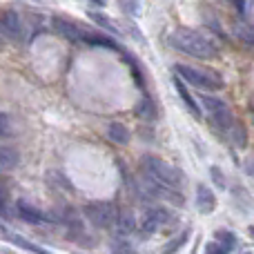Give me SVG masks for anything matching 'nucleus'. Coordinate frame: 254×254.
I'll return each mask as SVG.
<instances>
[{"instance_id": "nucleus-21", "label": "nucleus", "mask_w": 254, "mask_h": 254, "mask_svg": "<svg viewBox=\"0 0 254 254\" xmlns=\"http://www.w3.org/2000/svg\"><path fill=\"white\" fill-rule=\"evenodd\" d=\"M7 198H9L7 188L0 183V212H7Z\"/></svg>"}, {"instance_id": "nucleus-9", "label": "nucleus", "mask_w": 254, "mask_h": 254, "mask_svg": "<svg viewBox=\"0 0 254 254\" xmlns=\"http://www.w3.org/2000/svg\"><path fill=\"white\" fill-rule=\"evenodd\" d=\"M174 87H176V92H179V96H181V101H183V105L188 107V112H192L194 119H201V107H198L196 98H194L192 94L188 92V87L183 85V80H181V78H174Z\"/></svg>"}, {"instance_id": "nucleus-15", "label": "nucleus", "mask_w": 254, "mask_h": 254, "mask_svg": "<svg viewBox=\"0 0 254 254\" xmlns=\"http://www.w3.org/2000/svg\"><path fill=\"white\" fill-rule=\"evenodd\" d=\"M107 134H110V138L114 140V143H119V145L129 143V129H127L123 123H112L110 129H107Z\"/></svg>"}, {"instance_id": "nucleus-12", "label": "nucleus", "mask_w": 254, "mask_h": 254, "mask_svg": "<svg viewBox=\"0 0 254 254\" xmlns=\"http://www.w3.org/2000/svg\"><path fill=\"white\" fill-rule=\"evenodd\" d=\"M20 163V154L13 147H0V172H11Z\"/></svg>"}, {"instance_id": "nucleus-18", "label": "nucleus", "mask_w": 254, "mask_h": 254, "mask_svg": "<svg viewBox=\"0 0 254 254\" xmlns=\"http://www.w3.org/2000/svg\"><path fill=\"white\" fill-rule=\"evenodd\" d=\"M9 239H11L16 246H20V248H25V250H31V252H43L38 246H34V243H29L27 239H22V237H18V234H9Z\"/></svg>"}, {"instance_id": "nucleus-26", "label": "nucleus", "mask_w": 254, "mask_h": 254, "mask_svg": "<svg viewBox=\"0 0 254 254\" xmlns=\"http://www.w3.org/2000/svg\"><path fill=\"white\" fill-rule=\"evenodd\" d=\"M92 2H96V4H103V2H105V0H92Z\"/></svg>"}, {"instance_id": "nucleus-17", "label": "nucleus", "mask_w": 254, "mask_h": 254, "mask_svg": "<svg viewBox=\"0 0 254 254\" xmlns=\"http://www.w3.org/2000/svg\"><path fill=\"white\" fill-rule=\"evenodd\" d=\"M214 241H219L225 252H232L234 248H237V237H234L232 232H225V230H219V232L214 234Z\"/></svg>"}, {"instance_id": "nucleus-29", "label": "nucleus", "mask_w": 254, "mask_h": 254, "mask_svg": "<svg viewBox=\"0 0 254 254\" xmlns=\"http://www.w3.org/2000/svg\"><path fill=\"white\" fill-rule=\"evenodd\" d=\"M252 116H254V110H252Z\"/></svg>"}, {"instance_id": "nucleus-16", "label": "nucleus", "mask_w": 254, "mask_h": 254, "mask_svg": "<svg viewBox=\"0 0 254 254\" xmlns=\"http://www.w3.org/2000/svg\"><path fill=\"white\" fill-rule=\"evenodd\" d=\"M136 114L140 116V119H145V121H152V119H156V107H154V103H152V98H147L145 96L143 101L136 105Z\"/></svg>"}, {"instance_id": "nucleus-11", "label": "nucleus", "mask_w": 254, "mask_h": 254, "mask_svg": "<svg viewBox=\"0 0 254 254\" xmlns=\"http://www.w3.org/2000/svg\"><path fill=\"white\" fill-rule=\"evenodd\" d=\"M196 205H198V210H201L203 214L214 212L216 198H214V194H212L210 188H205V185H198V188H196Z\"/></svg>"}, {"instance_id": "nucleus-14", "label": "nucleus", "mask_w": 254, "mask_h": 254, "mask_svg": "<svg viewBox=\"0 0 254 254\" xmlns=\"http://www.w3.org/2000/svg\"><path fill=\"white\" fill-rule=\"evenodd\" d=\"M234 36H237L246 47L254 49V27L252 25H248V22H243V20H237L234 22Z\"/></svg>"}, {"instance_id": "nucleus-7", "label": "nucleus", "mask_w": 254, "mask_h": 254, "mask_svg": "<svg viewBox=\"0 0 254 254\" xmlns=\"http://www.w3.org/2000/svg\"><path fill=\"white\" fill-rule=\"evenodd\" d=\"M0 31L11 40H20L22 36V22L13 9H4L0 11Z\"/></svg>"}, {"instance_id": "nucleus-25", "label": "nucleus", "mask_w": 254, "mask_h": 254, "mask_svg": "<svg viewBox=\"0 0 254 254\" xmlns=\"http://www.w3.org/2000/svg\"><path fill=\"white\" fill-rule=\"evenodd\" d=\"M119 2H121V4H127V7H129V9H127V11H131V13H136V11H138V4H136L134 0H119Z\"/></svg>"}, {"instance_id": "nucleus-20", "label": "nucleus", "mask_w": 254, "mask_h": 254, "mask_svg": "<svg viewBox=\"0 0 254 254\" xmlns=\"http://www.w3.org/2000/svg\"><path fill=\"white\" fill-rule=\"evenodd\" d=\"M205 252H207V254H223L225 250H223V246H221L219 241H210V243L205 246Z\"/></svg>"}, {"instance_id": "nucleus-6", "label": "nucleus", "mask_w": 254, "mask_h": 254, "mask_svg": "<svg viewBox=\"0 0 254 254\" xmlns=\"http://www.w3.org/2000/svg\"><path fill=\"white\" fill-rule=\"evenodd\" d=\"M170 223H172V214L165 210V207H149V210H145L143 219H140V230L152 234V232L163 230Z\"/></svg>"}, {"instance_id": "nucleus-13", "label": "nucleus", "mask_w": 254, "mask_h": 254, "mask_svg": "<svg viewBox=\"0 0 254 254\" xmlns=\"http://www.w3.org/2000/svg\"><path fill=\"white\" fill-rule=\"evenodd\" d=\"M112 228H116V234H119V237H127V234H131L136 230V219L129 214V212H125V214L116 216Z\"/></svg>"}, {"instance_id": "nucleus-10", "label": "nucleus", "mask_w": 254, "mask_h": 254, "mask_svg": "<svg viewBox=\"0 0 254 254\" xmlns=\"http://www.w3.org/2000/svg\"><path fill=\"white\" fill-rule=\"evenodd\" d=\"M16 212H18V216H20V219L25 221V223L40 225V223H43V221H45L43 212H40L38 207H34V205H29V203H25V201H18Z\"/></svg>"}, {"instance_id": "nucleus-22", "label": "nucleus", "mask_w": 254, "mask_h": 254, "mask_svg": "<svg viewBox=\"0 0 254 254\" xmlns=\"http://www.w3.org/2000/svg\"><path fill=\"white\" fill-rule=\"evenodd\" d=\"M92 18L98 22V25H105V27H110V29H114V25H112V20H110V18L101 16V13H92Z\"/></svg>"}, {"instance_id": "nucleus-27", "label": "nucleus", "mask_w": 254, "mask_h": 254, "mask_svg": "<svg viewBox=\"0 0 254 254\" xmlns=\"http://www.w3.org/2000/svg\"><path fill=\"white\" fill-rule=\"evenodd\" d=\"M250 234H252V237H254V225H252V228H250Z\"/></svg>"}, {"instance_id": "nucleus-19", "label": "nucleus", "mask_w": 254, "mask_h": 254, "mask_svg": "<svg viewBox=\"0 0 254 254\" xmlns=\"http://www.w3.org/2000/svg\"><path fill=\"white\" fill-rule=\"evenodd\" d=\"M11 134V123H9V116L0 112V138Z\"/></svg>"}, {"instance_id": "nucleus-4", "label": "nucleus", "mask_w": 254, "mask_h": 254, "mask_svg": "<svg viewBox=\"0 0 254 254\" xmlns=\"http://www.w3.org/2000/svg\"><path fill=\"white\" fill-rule=\"evenodd\" d=\"M201 103H203V107L207 110V114H210L212 123L219 127V129H223L225 134H228V131L232 129L234 125H237L232 110H230L228 103H223L221 98L210 96V94H207V96H201Z\"/></svg>"}, {"instance_id": "nucleus-2", "label": "nucleus", "mask_w": 254, "mask_h": 254, "mask_svg": "<svg viewBox=\"0 0 254 254\" xmlns=\"http://www.w3.org/2000/svg\"><path fill=\"white\" fill-rule=\"evenodd\" d=\"M143 172L149 179L158 181L163 185H170V188H176V190L183 183V174H181L179 167L170 165L167 161L156 158V156H143Z\"/></svg>"}, {"instance_id": "nucleus-3", "label": "nucleus", "mask_w": 254, "mask_h": 254, "mask_svg": "<svg viewBox=\"0 0 254 254\" xmlns=\"http://www.w3.org/2000/svg\"><path fill=\"white\" fill-rule=\"evenodd\" d=\"M174 71L179 74L181 80H188L192 87L205 89V92H219V89H223V80L214 71L198 69V67H192V65H176Z\"/></svg>"}, {"instance_id": "nucleus-28", "label": "nucleus", "mask_w": 254, "mask_h": 254, "mask_svg": "<svg viewBox=\"0 0 254 254\" xmlns=\"http://www.w3.org/2000/svg\"><path fill=\"white\" fill-rule=\"evenodd\" d=\"M0 47H2V40H0Z\"/></svg>"}, {"instance_id": "nucleus-24", "label": "nucleus", "mask_w": 254, "mask_h": 254, "mask_svg": "<svg viewBox=\"0 0 254 254\" xmlns=\"http://www.w3.org/2000/svg\"><path fill=\"white\" fill-rule=\"evenodd\" d=\"M246 174L254 179V156H250V158L246 161Z\"/></svg>"}, {"instance_id": "nucleus-5", "label": "nucleus", "mask_w": 254, "mask_h": 254, "mask_svg": "<svg viewBox=\"0 0 254 254\" xmlns=\"http://www.w3.org/2000/svg\"><path fill=\"white\" fill-rule=\"evenodd\" d=\"M85 216H87V221L94 225V228H112L116 221V216H119V210L114 207V203L110 201H92L85 205Z\"/></svg>"}, {"instance_id": "nucleus-8", "label": "nucleus", "mask_w": 254, "mask_h": 254, "mask_svg": "<svg viewBox=\"0 0 254 254\" xmlns=\"http://www.w3.org/2000/svg\"><path fill=\"white\" fill-rule=\"evenodd\" d=\"M52 25H54V29H56V34H61L63 38H67L69 43H83V38H85V29H80V27H78V25H74L71 20L56 16V18L52 20Z\"/></svg>"}, {"instance_id": "nucleus-1", "label": "nucleus", "mask_w": 254, "mask_h": 254, "mask_svg": "<svg viewBox=\"0 0 254 254\" xmlns=\"http://www.w3.org/2000/svg\"><path fill=\"white\" fill-rule=\"evenodd\" d=\"M167 43L172 49L185 54V56L192 58H203V61H210V58L219 56V47L210 36L201 34L196 29H188V27H179L167 36Z\"/></svg>"}, {"instance_id": "nucleus-23", "label": "nucleus", "mask_w": 254, "mask_h": 254, "mask_svg": "<svg viewBox=\"0 0 254 254\" xmlns=\"http://www.w3.org/2000/svg\"><path fill=\"white\" fill-rule=\"evenodd\" d=\"M212 176H214V181L219 183V188H221V190H225V181H223V176H221L219 167H212Z\"/></svg>"}]
</instances>
